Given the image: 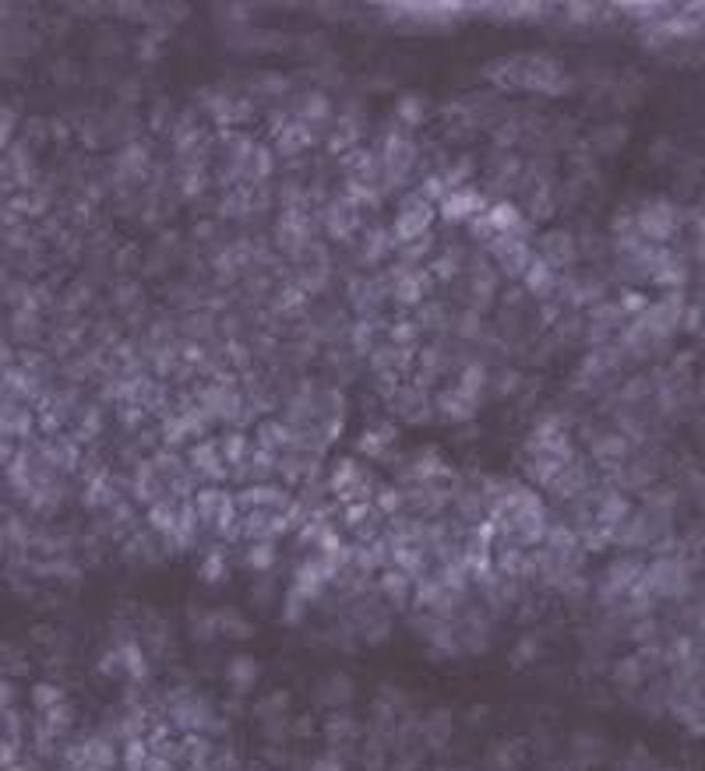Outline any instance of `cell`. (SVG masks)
Instances as JSON below:
<instances>
[{
    "label": "cell",
    "mask_w": 705,
    "mask_h": 771,
    "mask_svg": "<svg viewBox=\"0 0 705 771\" xmlns=\"http://www.w3.org/2000/svg\"><path fill=\"white\" fill-rule=\"evenodd\" d=\"M635 229H638L642 236L663 243V239H670L673 229H677V208H673L670 201H663V197H652V201L635 215Z\"/></svg>",
    "instance_id": "1"
},
{
    "label": "cell",
    "mask_w": 705,
    "mask_h": 771,
    "mask_svg": "<svg viewBox=\"0 0 705 771\" xmlns=\"http://www.w3.org/2000/svg\"><path fill=\"white\" fill-rule=\"evenodd\" d=\"M430 222H434V204H430V201H423L420 194H409V197L402 201V208H399V218H395V236H399V239H406V243H413V239L427 236Z\"/></svg>",
    "instance_id": "2"
},
{
    "label": "cell",
    "mask_w": 705,
    "mask_h": 771,
    "mask_svg": "<svg viewBox=\"0 0 705 771\" xmlns=\"http://www.w3.org/2000/svg\"><path fill=\"white\" fill-rule=\"evenodd\" d=\"M491 253L505 265V272H508L512 279L526 275V268H529V261H533L526 239H522V236H508V232H498V236L491 239Z\"/></svg>",
    "instance_id": "3"
},
{
    "label": "cell",
    "mask_w": 705,
    "mask_h": 771,
    "mask_svg": "<svg viewBox=\"0 0 705 771\" xmlns=\"http://www.w3.org/2000/svg\"><path fill=\"white\" fill-rule=\"evenodd\" d=\"M416 162V145L406 138V134H392L384 152H381V166L388 173V183H399Z\"/></svg>",
    "instance_id": "4"
},
{
    "label": "cell",
    "mask_w": 705,
    "mask_h": 771,
    "mask_svg": "<svg viewBox=\"0 0 705 771\" xmlns=\"http://www.w3.org/2000/svg\"><path fill=\"white\" fill-rule=\"evenodd\" d=\"M487 211V201L477 194V190H455V194H448L444 201H441V215L448 218V222H465V218H477V215H484Z\"/></svg>",
    "instance_id": "5"
},
{
    "label": "cell",
    "mask_w": 705,
    "mask_h": 771,
    "mask_svg": "<svg viewBox=\"0 0 705 771\" xmlns=\"http://www.w3.org/2000/svg\"><path fill=\"white\" fill-rule=\"evenodd\" d=\"M540 250H543V257H540V261H547L550 268H564V265H571V261H575V253H578L575 236H571V232H564V229L543 232Z\"/></svg>",
    "instance_id": "6"
},
{
    "label": "cell",
    "mask_w": 705,
    "mask_h": 771,
    "mask_svg": "<svg viewBox=\"0 0 705 771\" xmlns=\"http://www.w3.org/2000/svg\"><path fill=\"white\" fill-rule=\"evenodd\" d=\"M526 289L533 293V296H540V300H547L550 293H557V275H554V268L547 265V261H540V257H533L529 261V268H526Z\"/></svg>",
    "instance_id": "7"
},
{
    "label": "cell",
    "mask_w": 705,
    "mask_h": 771,
    "mask_svg": "<svg viewBox=\"0 0 705 771\" xmlns=\"http://www.w3.org/2000/svg\"><path fill=\"white\" fill-rule=\"evenodd\" d=\"M356 222H360V215H356V201H339V204L328 208V232H332V236L346 239V236L356 229Z\"/></svg>",
    "instance_id": "8"
},
{
    "label": "cell",
    "mask_w": 705,
    "mask_h": 771,
    "mask_svg": "<svg viewBox=\"0 0 705 771\" xmlns=\"http://www.w3.org/2000/svg\"><path fill=\"white\" fill-rule=\"evenodd\" d=\"M269 173H272V152H269L265 145H254V148L247 152L244 166H240V176H247L251 183H261Z\"/></svg>",
    "instance_id": "9"
},
{
    "label": "cell",
    "mask_w": 705,
    "mask_h": 771,
    "mask_svg": "<svg viewBox=\"0 0 705 771\" xmlns=\"http://www.w3.org/2000/svg\"><path fill=\"white\" fill-rule=\"evenodd\" d=\"M395 117H399L402 124H409V127L423 124V117H427V95H423V92H406V95H399Z\"/></svg>",
    "instance_id": "10"
},
{
    "label": "cell",
    "mask_w": 705,
    "mask_h": 771,
    "mask_svg": "<svg viewBox=\"0 0 705 771\" xmlns=\"http://www.w3.org/2000/svg\"><path fill=\"white\" fill-rule=\"evenodd\" d=\"M276 145H279L283 155H297V152H304V148L311 145V131H307V124H286V127L276 134Z\"/></svg>",
    "instance_id": "11"
},
{
    "label": "cell",
    "mask_w": 705,
    "mask_h": 771,
    "mask_svg": "<svg viewBox=\"0 0 705 771\" xmlns=\"http://www.w3.org/2000/svg\"><path fill=\"white\" fill-rule=\"evenodd\" d=\"M624 141H628V127H624V124H607V127H600V131L593 134V145H596V152H603V155H617V152L624 148Z\"/></svg>",
    "instance_id": "12"
},
{
    "label": "cell",
    "mask_w": 705,
    "mask_h": 771,
    "mask_svg": "<svg viewBox=\"0 0 705 771\" xmlns=\"http://www.w3.org/2000/svg\"><path fill=\"white\" fill-rule=\"evenodd\" d=\"M229 680H233V687H237V690H247V687L258 680V662H254L251 655L233 659V662H229Z\"/></svg>",
    "instance_id": "13"
},
{
    "label": "cell",
    "mask_w": 705,
    "mask_h": 771,
    "mask_svg": "<svg viewBox=\"0 0 705 771\" xmlns=\"http://www.w3.org/2000/svg\"><path fill=\"white\" fill-rule=\"evenodd\" d=\"M321 687H325V690H321L318 697H321L325 704H342V701H349V697H353V683H349V676H342V673L328 676Z\"/></svg>",
    "instance_id": "14"
},
{
    "label": "cell",
    "mask_w": 705,
    "mask_h": 771,
    "mask_svg": "<svg viewBox=\"0 0 705 771\" xmlns=\"http://www.w3.org/2000/svg\"><path fill=\"white\" fill-rule=\"evenodd\" d=\"M328 117V99L321 92H307L300 103V124H321Z\"/></svg>",
    "instance_id": "15"
},
{
    "label": "cell",
    "mask_w": 705,
    "mask_h": 771,
    "mask_svg": "<svg viewBox=\"0 0 705 771\" xmlns=\"http://www.w3.org/2000/svg\"><path fill=\"white\" fill-rule=\"evenodd\" d=\"M451 736V711H434L430 718H427V739L434 743V746H441L444 739Z\"/></svg>",
    "instance_id": "16"
},
{
    "label": "cell",
    "mask_w": 705,
    "mask_h": 771,
    "mask_svg": "<svg viewBox=\"0 0 705 771\" xmlns=\"http://www.w3.org/2000/svg\"><path fill=\"white\" fill-rule=\"evenodd\" d=\"M117 166H120L127 176H138V173L148 166V155H145V148H141V145H131V148H124V155L117 159Z\"/></svg>",
    "instance_id": "17"
},
{
    "label": "cell",
    "mask_w": 705,
    "mask_h": 771,
    "mask_svg": "<svg viewBox=\"0 0 705 771\" xmlns=\"http://www.w3.org/2000/svg\"><path fill=\"white\" fill-rule=\"evenodd\" d=\"M388 232L384 229H370L367 232V243H363V261H377V257H384V250H388Z\"/></svg>",
    "instance_id": "18"
},
{
    "label": "cell",
    "mask_w": 705,
    "mask_h": 771,
    "mask_svg": "<svg viewBox=\"0 0 705 771\" xmlns=\"http://www.w3.org/2000/svg\"><path fill=\"white\" fill-rule=\"evenodd\" d=\"M487 384V377H484V367L480 363H473L465 374H462V384H458V391L462 395H469V398H477V391Z\"/></svg>",
    "instance_id": "19"
},
{
    "label": "cell",
    "mask_w": 705,
    "mask_h": 771,
    "mask_svg": "<svg viewBox=\"0 0 705 771\" xmlns=\"http://www.w3.org/2000/svg\"><path fill=\"white\" fill-rule=\"evenodd\" d=\"M589 317H593L596 324H607V328H617V324L624 321L621 307H614V303H596V307L589 310Z\"/></svg>",
    "instance_id": "20"
},
{
    "label": "cell",
    "mask_w": 705,
    "mask_h": 771,
    "mask_svg": "<svg viewBox=\"0 0 705 771\" xmlns=\"http://www.w3.org/2000/svg\"><path fill=\"white\" fill-rule=\"evenodd\" d=\"M455 261H458V250H448L444 257H434V261H430V272H434L437 279H455V275H458V265H455Z\"/></svg>",
    "instance_id": "21"
},
{
    "label": "cell",
    "mask_w": 705,
    "mask_h": 771,
    "mask_svg": "<svg viewBox=\"0 0 705 771\" xmlns=\"http://www.w3.org/2000/svg\"><path fill=\"white\" fill-rule=\"evenodd\" d=\"M469 173H473V159H469V155H458L455 166H451L448 173H441V180H444V187H448V183H465Z\"/></svg>",
    "instance_id": "22"
},
{
    "label": "cell",
    "mask_w": 705,
    "mask_h": 771,
    "mask_svg": "<svg viewBox=\"0 0 705 771\" xmlns=\"http://www.w3.org/2000/svg\"><path fill=\"white\" fill-rule=\"evenodd\" d=\"M529 211H533V218H550V215H554V201H550V190H547V187H540V190L533 194Z\"/></svg>",
    "instance_id": "23"
},
{
    "label": "cell",
    "mask_w": 705,
    "mask_h": 771,
    "mask_svg": "<svg viewBox=\"0 0 705 771\" xmlns=\"http://www.w3.org/2000/svg\"><path fill=\"white\" fill-rule=\"evenodd\" d=\"M219 624H222V627H226V634H233V638H251V634H254V627H251L247 620L233 617V613H222V617H219Z\"/></svg>",
    "instance_id": "24"
},
{
    "label": "cell",
    "mask_w": 705,
    "mask_h": 771,
    "mask_svg": "<svg viewBox=\"0 0 705 771\" xmlns=\"http://www.w3.org/2000/svg\"><path fill=\"white\" fill-rule=\"evenodd\" d=\"M423 201H434V197H444V180H441V173H430L427 180H423V187L416 190Z\"/></svg>",
    "instance_id": "25"
},
{
    "label": "cell",
    "mask_w": 705,
    "mask_h": 771,
    "mask_svg": "<svg viewBox=\"0 0 705 771\" xmlns=\"http://www.w3.org/2000/svg\"><path fill=\"white\" fill-rule=\"evenodd\" d=\"M638 676H642V666H638L635 659H624V662L617 666V683H621V687H628V683H638Z\"/></svg>",
    "instance_id": "26"
},
{
    "label": "cell",
    "mask_w": 705,
    "mask_h": 771,
    "mask_svg": "<svg viewBox=\"0 0 705 771\" xmlns=\"http://www.w3.org/2000/svg\"><path fill=\"white\" fill-rule=\"evenodd\" d=\"M455 321H458V324H455L458 335H477V331H480V314H477V310H462Z\"/></svg>",
    "instance_id": "27"
},
{
    "label": "cell",
    "mask_w": 705,
    "mask_h": 771,
    "mask_svg": "<svg viewBox=\"0 0 705 771\" xmlns=\"http://www.w3.org/2000/svg\"><path fill=\"white\" fill-rule=\"evenodd\" d=\"M286 85H290V81H286L283 74H261V78H258V88L269 92V95H283Z\"/></svg>",
    "instance_id": "28"
},
{
    "label": "cell",
    "mask_w": 705,
    "mask_h": 771,
    "mask_svg": "<svg viewBox=\"0 0 705 771\" xmlns=\"http://www.w3.org/2000/svg\"><path fill=\"white\" fill-rule=\"evenodd\" d=\"M469 232H473L477 239H494L498 232H494V225L484 218V215H477V218H469Z\"/></svg>",
    "instance_id": "29"
},
{
    "label": "cell",
    "mask_w": 705,
    "mask_h": 771,
    "mask_svg": "<svg viewBox=\"0 0 705 771\" xmlns=\"http://www.w3.org/2000/svg\"><path fill=\"white\" fill-rule=\"evenodd\" d=\"M673 159V141L670 138H656L652 141V162H670Z\"/></svg>",
    "instance_id": "30"
},
{
    "label": "cell",
    "mask_w": 705,
    "mask_h": 771,
    "mask_svg": "<svg viewBox=\"0 0 705 771\" xmlns=\"http://www.w3.org/2000/svg\"><path fill=\"white\" fill-rule=\"evenodd\" d=\"M617 307H621V314H631V310H645L649 303H645V296H642V293H624Z\"/></svg>",
    "instance_id": "31"
},
{
    "label": "cell",
    "mask_w": 705,
    "mask_h": 771,
    "mask_svg": "<svg viewBox=\"0 0 705 771\" xmlns=\"http://www.w3.org/2000/svg\"><path fill=\"white\" fill-rule=\"evenodd\" d=\"M194 461H198V465H201V468H219V454H215V451H212V447H208V444H205V447H198V451H194Z\"/></svg>",
    "instance_id": "32"
},
{
    "label": "cell",
    "mask_w": 705,
    "mask_h": 771,
    "mask_svg": "<svg viewBox=\"0 0 705 771\" xmlns=\"http://www.w3.org/2000/svg\"><path fill=\"white\" fill-rule=\"evenodd\" d=\"M134 300H138V286H134V282L117 289V303H134Z\"/></svg>",
    "instance_id": "33"
},
{
    "label": "cell",
    "mask_w": 705,
    "mask_h": 771,
    "mask_svg": "<svg viewBox=\"0 0 705 771\" xmlns=\"http://www.w3.org/2000/svg\"><path fill=\"white\" fill-rule=\"evenodd\" d=\"M392 335H395V342H409V338L416 335V328H413V324H395Z\"/></svg>",
    "instance_id": "34"
},
{
    "label": "cell",
    "mask_w": 705,
    "mask_h": 771,
    "mask_svg": "<svg viewBox=\"0 0 705 771\" xmlns=\"http://www.w3.org/2000/svg\"><path fill=\"white\" fill-rule=\"evenodd\" d=\"M219 571H222V564H219V557H215V560H208V564H205V571H201V574H205V581H219V578H222Z\"/></svg>",
    "instance_id": "35"
},
{
    "label": "cell",
    "mask_w": 705,
    "mask_h": 771,
    "mask_svg": "<svg viewBox=\"0 0 705 771\" xmlns=\"http://www.w3.org/2000/svg\"><path fill=\"white\" fill-rule=\"evenodd\" d=\"M356 345H360V352H367V345H370V328L367 324H356Z\"/></svg>",
    "instance_id": "36"
},
{
    "label": "cell",
    "mask_w": 705,
    "mask_h": 771,
    "mask_svg": "<svg viewBox=\"0 0 705 771\" xmlns=\"http://www.w3.org/2000/svg\"><path fill=\"white\" fill-rule=\"evenodd\" d=\"M272 564V550L269 546H258L254 550V567H269Z\"/></svg>",
    "instance_id": "37"
},
{
    "label": "cell",
    "mask_w": 705,
    "mask_h": 771,
    "mask_svg": "<svg viewBox=\"0 0 705 771\" xmlns=\"http://www.w3.org/2000/svg\"><path fill=\"white\" fill-rule=\"evenodd\" d=\"M198 190H201V176H198V173H187V183H183V194H190V197H194Z\"/></svg>",
    "instance_id": "38"
},
{
    "label": "cell",
    "mask_w": 705,
    "mask_h": 771,
    "mask_svg": "<svg viewBox=\"0 0 705 771\" xmlns=\"http://www.w3.org/2000/svg\"><path fill=\"white\" fill-rule=\"evenodd\" d=\"M624 395H628V398H642V395H645V381H631V384L624 388Z\"/></svg>",
    "instance_id": "39"
}]
</instances>
